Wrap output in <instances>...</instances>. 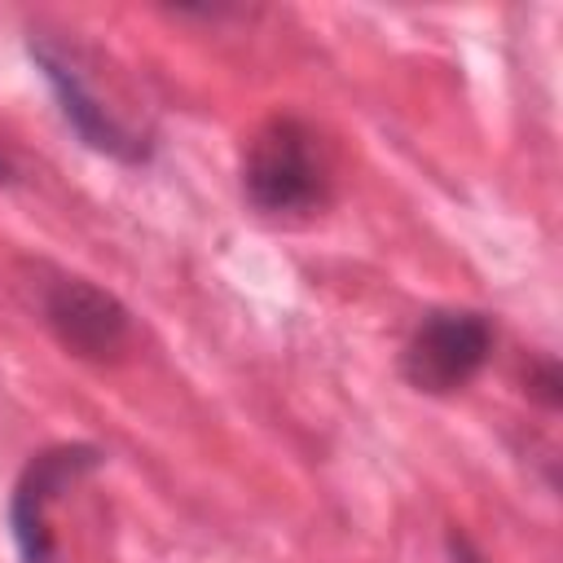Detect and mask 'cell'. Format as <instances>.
<instances>
[{"label":"cell","mask_w":563,"mask_h":563,"mask_svg":"<svg viewBox=\"0 0 563 563\" xmlns=\"http://www.w3.org/2000/svg\"><path fill=\"white\" fill-rule=\"evenodd\" d=\"M44 321L75 356H88V361L114 356L132 330L128 308L110 290L92 286L88 277H66V273L44 286Z\"/></svg>","instance_id":"5b68a950"},{"label":"cell","mask_w":563,"mask_h":563,"mask_svg":"<svg viewBox=\"0 0 563 563\" xmlns=\"http://www.w3.org/2000/svg\"><path fill=\"white\" fill-rule=\"evenodd\" d=\"M449 554H453V563H484V559H479V550H475L462 532H449Z\"/></svg>","instance_id":"52a82bcc"},{"label":"cell","mask_w":563,"mask_h":563,"mask_svg":"<svg viewBox=\"0 0 563 563\" xmlns=\"http://www.w3.org/2000/svg\"><path fill=\"white\" fill-rule=\"evenodd\" d=\"M493 356V321L475 308H431L400 356V369L409 387L427 396H453L462 391Z\"/></svg>","instance_id":"7a4b0ae2"},{"label":"cell","mask_w":563,"mask_h":563,"mask_svg":"<svg viewBox=\"0 0 563 563\" xmlns=\"http://www.w3.org/2000/svg\"><path fill=\"white\" fill-rule=\"evenodd\" d=\"M528 387H532V396H537L541 405L554 409V405H559V365H554V361H541V374H537Z\"/></svg>","instance_id":"8992f818"},{"label":"cell","mask_w":563,"mask_h":563,"mask_svg":"<svg viewBox=\"0 0 563 563\" xmlns=\"http://www.w3.org/2000/svg\"><path fill=\"white\" fill-rule=\"evenodd\" d=\"M26 53H31L40 79L48 84V92L57 97L62 119L75 128V136H79L88 150H97V154H106V158H114V163H128V167L150 163V154H154L150 136L136 132V128H128V123L97 97V88L88 84V75L79 70V62H75L66 48H57L53 40H31Z\"/></svg>","instance_id":"3957f363"},{"label":"cell","mask_w":563,"mask_h":563,"mask_svg":"<svg viewBox=\"0 0 563 563\" xmlns=\"http://www.w3.org/2000/svg\"><path fill=\"white\" fill-rule=\"evenodd\" d=\"M101 462H106V453L97 444H53V449L31 453V462L22 466L13 497H9V532H13L22 563H53L57 545L48 532V506L66 484L97 471Z\"/></svg>","instance_id":"277c9868"},{"label":"cell","mask_w":563,"mask_h":563,"mask_svg":"<svg viewBox=\"0 0 563 563\" xmlns=\"http://www.w3.org/2000/svg\"><path fill=\"white\" fill-rule=\"evenodd\" d=\"M0 180H13V167H9V158L0 154Z\"/></svg>","instance_id":"ba28073f"},{"label":"cell","mask_w":563,"mask_h":563,"mask_svg":"<svg viewBox=\"0 0 563 563\" xmlns=\"http://www.w3.org/2000/svg\"><path fill=\"white\" fill-rule=\"evenodd\" d=\"M325 185H330V167L317 132L303 119L277 114L251 136L242 154V194L255 211L264 216L312 211L325 202Z\"/></svg>","instance_id":"6da1fadb"}]
</instances>
